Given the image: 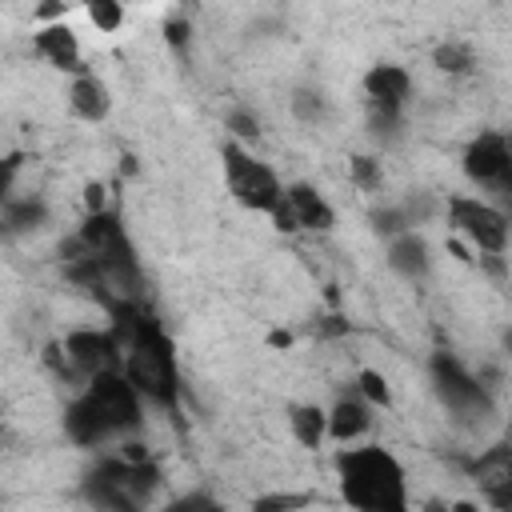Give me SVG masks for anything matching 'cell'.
<instances>
[{
  "mask_svg": "<svg viewBox=\"0 0 512 512\" xmlns=\"http://www.w3.org/2000/svg\"><path fill=\"white\" fill-rule=\"evenodd\" d=\"M104 312L112 316V332L120 340V376L140 392V400H152L156 408L168 412L176 428H184L180 420L184 384H180L172 336L140 300H108Z\"/></svg>",
  "mask_w": 512,
  "mask_h": 512,
  "instance_id": "cell-1",
  "label": "cell"
},
{
  "mask_svg": "<svg viewBox=\"0 0 512 512\" xmlns=\"http://www.w3.org/2000/svg\"><path fill=\"white\" fill-rule=\"evenodd\" d=\"M144 424L140 392L120 372H100L84 384V392L64 408V436L80 448H100L112 436L136 432Z\"/></svg>",
  "mask_w": 512,
  "mask_h": 512,
  "instance_id": "cell-2",
  "label": "cell"
},
{
  "mask_svg": "<svg viewBox=\"0 0 512 512\" xmlns=\"http://www.w3.org/2000/svg\"><path fill=\"white\" fill-rule=\"evenodd\" d=\"M340 496L356 512H408L404 468L388 448H344L336 452Z\"/></svg>",
  "mask_w": 512,
  "mask_h": 512,
  "instance_id": "cell-3",
  "label": "cell"
},
{
  "mask_svg": "<svg viewBox=\"0 0 512 512\" xmlns=\"http://www.w3.org/2000/svg\"><path fill=\"white\" fill-rule=\"evenodd\" d=\"M156 488H160V468L152 460L128 464L124 456H116V460H100L96 468L84 472L80 496L96 512H144Z\"/></svg>",
  "mask_w": 512,
  "mask_h": 512,
  "instance_id": "cell-4",
  "label": "cell"
},
{
  "mask_svg": "<svg viewBox=\"0 0 512 512\" xmlns=\"http://www.w3.org/2000/svg\"><path fill=\"white\" fill-rule=\"evenodd\" d=\"M428 368H432V388H436V396L444 400V408H448L460 424H484L488 416H496V400H492L488 384H484L480 376L464 372L456 356L436 352Z\"/></svg>",
  "mask_w": 512,
  "mask_h": 512,
  "instance_id": "cell-5",
  "label": "cell"
},
{
  "mask_svg": "<svg viewBox=\"0 0 512 512\" xmlns=\"http://www.w3.org/2000/svg\"><path fill=\"white\" fill-rule=\"evenodd\" d=\"M224 176H228V192L244 204V208H252V212H272L276 208V200L284 196V184H280V176L268 168V164H260L256 156H248L240 144H224Z\"/></svg>",
  "mask_w": 512,
  "mask_h": 512,
  "instance_id": "cell-6",
  "label": "cell"
},
{
  "mask_svg": "<svg viewBox=\"0 0 512 512\" xmlns=\"http://www.w3.org/2000/svg\"><path fill=\"white\" fill-rule=\"evenodd\" d=\"M448 224L460 236H468L484 256H504V248H508V216L484 200L452 196L448 200Z\"/></svg>",
  "mask_w": 512,
  "mask_h": 512,
  "instance_id": "cell-7",
  "label": "cell"
},
{
  "mask_svg": "<svg viewBox=\"0 0 512 512\" xmlns=\"http://www.w3.org/2000/svg\"><path fill=\"white\" fill-rule=\"evenodd\" d=\"M464 176L496 196H512V152L504 132H480L464 148Z\"/></svg>",
  "mask_w": 512,
  "mask_h": 512,
  "instance_id": "cell-8",
  "label": "cell"
},
{
  "mask_svg": "<svg viewBox=\"0 0 512 512\" xmlns=\"http://www.w3.org/2000/svg\"><path fill=\"white\" fill-rule=\"evenodd\" d=\"M64 360L72 364L76 376H100V372H120V340L116 332H96V328H80L68 332L64 340Z\"/></svg>",
  "mask_w": 512,
  "mask_h": 512,
  "instance_id": "cell-9",
  "label": "cell"
},
{
  "mask_svg": "<svg viewBox=\"0 0 512 512\" xmlns=\"http://www.w3.org/2000/svg\"><path fill=\"white\" fill-rule=\"evenodd\" d=\"M468 476L480 484L484 500L496 508V512H508L512 508V452L508 444H492L488 452H480L476 460L464 464Z\"/></svg>",
  "mask_w": 512,
  "mask_h": 512,
  "instance_id": "cell-10",
  "label": "cell"
},
{
  "mask_svg": "<svg viewBox=\"0 0 512 512\" xmlns=\"http://www.w3.org/2000/svg\"><path fill=\"white\" fill-rule=\"evenodd\" d=\"M284 200H288V208H292V216H296V224L300 228H312V232H328L332 224H336V212H332V204L312 188V184H304V180H296V184H288L284 188Z\"/></svg>",
  "mask_w": 512,
  "mask_h": 512,
  "instance_id": "cell-11",
  "label": "cell"
},
{
  "mask_svg": "<svg viewBox=\"0 0 512 512\" xmlns=\"http://www.w3.org/2000/svg\"><path fill=\"white\" fill-rule=\"evenodd\" d=\"M388 268L400 272V276L412 280V284L428 280V272H432V256H428L424 236H416V232H400V236H392V240H388Z\"/></svg>",
  "mask_w": 512,
  "mask_h": 512,
  "instance_id": "cell-12",
  "label": "cell"
},
{
  "mask_svg": "<svg viewBox=\"0 0 512 512\" xmlns=\"http://www.w3.org/2000/svg\"><path fill=\"white\" fill-rule=\"evenodd\" d=\"M32 48H36L48 64H56V68H64V72H80V76H84L80 44H76V36H72V28H68V24H48V28H40V32L32 36Z\"/></svg>",
  "mask_w": 512,
  "mask_h": 512,
  "instance_id": "cell-13",
  "label": "cell"
},
{
  "mask_svg": "<svg viewBox=\"0 0 512 512\" xmlns=\"http://www.w3.org/2000/svg\"><path fill=\"white\" fill-rule=\"evenodd\" d=\"M364 92L372 104H392V108H404L408 92H412V76L408 68L400 64H372L368 76H364Z\"/></svg>",
  "mask_w": 512,
  "mask_h": 512,
  "instance_id": "cell-14",
  "label": "cell"
},
{
  "mask_svg": "<svg viewBox=\"0 0 512 512\" xmlns=\"http://www.w3.org/2000/svg\"><path fill=\"white\" fill-rule=\"evenodd\" d=\"M68 104H72V112H76L80 120H88V124H96V120H104V116L112 112V96H108L104 80H96L92 72H84V76L72 80Z\"/></svg>",
  "mask_w": 512,
  "mask_h": 512,
  "instance_id": "cell-15",
  "label": "cell"
},
{
  "mask_svg": "<svg viewBox=\"0 0 512 512\" xmlns=\"http://www.w3.org/2000/svg\"><path fill=\"white\" fill-rule=\"evenodd\" d=\"M48 224V204L40 196H24V200H8L0 208V236H24Z\"/></svg>",
  "mask_w": 512,
  "mask_h": 512,
  "instance_id": "cell-16",
  "label": "cell"
},
{
  "mask_svg": "<svg viewBox=\"0 0 512 512\" xmlns=\"http://www.w3.org/2000/svg\"><path fill=\"white\" fill-rule=\"evenodd\" d=\"M368 424H372V416H368V404H364V400H340V404L328 412V436L340 440V444L364 436Z\"/></svg>",
  "mask_w": 512,
  "mask_h": 512,
  "instance_id": "cell-17",
  "label": "cell"
},
{
  "mask_svg": "<svg viewBox=\"0 0 512 512\" xmlns=\"http://www.w3.org/2000/svg\"><path fill=\"white\" fill-rule=\"evenodd\" d=\"M288 428L304 448H320V440L328 436V412H320L316 404H292L288 408Z\"/></svg>",
  "mask_w": 512,
  "mask_h": 512,
  "instance_id": "cell-18",
  "label": "cell"
},
{
  "mask_svg": "<svg viewBox=\"0 0 512 512\" xmlns=\"http://www.w3.org/2000/svg\"><path fill=\"white\" fill-rule=\"evenodd\" d=\"M432 64L440 68V72H468L476 60H472V48L468 44H456V40H448V44H436V52H432Z\"/></svg>",
  "mask_w": 512,
  "mask_h": 512,
  "instance_id": "cell-19",
  "label": "cell"
},
{
  "mask_svg": "<svg viewBox=\"0 0 512 512\" xmlns=\"http://www.w3.org/2000/svg\"><path fill=\"white\" fill-rule=\"evenodd\" d=\"M368 128H372L376 140H396V132H400V108H392V104H372V100H368Z\"/></svg>",
  "mask_w": 512,
  "mask_h": 512,
  "instance_id": "cell-20",
  "label": "cell"
},
{
  "mask_svg": "<svg viewBox=\"0 0 512 512\" xmlns=\"http://www.w3.org/2000/svg\"><path fill=\"white\" fill-rule=\"evenodd\" d=\"M324 112H328V104H324V96H320V92L300 88V92L292 96V116H296V120H304V124H320V120H324Z\"/></svg>",
  "mask_w": 512,
  "mask_h": 512,
  "instance_id": "cell-21",
  "label": "cell"
},
{
  "mask_svg": "<svg viewBox=\"0 0 512 512\" xmlns=\"http://www.w3.org/2000/svg\"><path fill=\"white\" fill-rule=\"evenodd\" d=\"M348 172H352V184H356L360 192H376V188H380V164H376L372 156H352Z\"/></svg>",
  "mask_w": 512,
  "mask_h": 512,
  "instance_id": "cell-22",
  "label": "cell"
},
{
  "mask_svg": "<svg viewBox=\"0 0 512 512\" xmlns=\"http://www.w3.org/2000/svg\"><path fill=\"white\" fill-rule=\"evenodd\" d=\"M88 20H92L100 32H116L120 20H124V8L112 4V0H96V4H88Z\"/></svg>",
  "mask_w": 512,
  "mask_h": 512,
  "instance_id": "cell-23",
  "label": "cell"
},
{
  "mask_svg": "<svg viewBox=\"0 0 512 512\" xmlns=\"http://www.w3.org/2000/svg\"><path fill=\"white\" fill-rule=\"evenodd\" d=\"M372 228H376L380 236H388V240L400 236V232H412L400 208H376V212H372Z\"/></svg>",
  "mask_w": 512,
  "mask_h": 512,
  "instance_id": "cell-24",
  "label": "cell"
},
{
  "mask_svg": "<svg viewBox=\"0 0 512 512\" xmlns=\"http://www.w3.org/2000/svg\"><path fill=\"white\" fill-rule=\"evenodd\" d=\"M312 496H284V492H268V496H256L252 500V512H292L300 504H308Z\"/></svg>",
  "mask_w": 512,
  "mask_h": 512,
  "instance_id": "cell-25",
  "label": "cell"
},
{
  "mask_svg": "<svg viewBox=\"0 0 512 512\" xmlns=\"http://www.w3.org/2000/svg\"><path fill=\"white\" fill-rule=\"evenodd\" d=\"M228 128H232L240 140H256V136H260V120H256L248 108H236V112H228Z\"/></svg>",
  "mask_w": 512,
  "mask_h": 512,
  "instance_id": "cell-26",
  "label": "cell"
},
{
  "mask_svg": "<svg viewBox=\"0 0 512 512\" xmlns=\"http://www.w3.org/2000/svg\"><path fill=\"white\" fill-rule=\"evenodd\" d=\"M360 392H364L372 404H388V400H392V396H388L384 376H380V372H372V368H364V372H360Z\"/></svg>",
  "mask_w": 512,
  "mask_h": 512,
  "instance_id": "cell-27",
  "label": "cell"
},
{
  "mask_svg": "<svg viewBox=\"0 0 512 512\" xmlns=\"http://www.w3.org/2000/svg\"><path fill=\"white\" fill-rule=\"evenodd\" d=\"M212 508H216V500H212L208 492H188V496L172 500V504L160 508V512H212Z\"/></svg>",
  "mask_w": 512,
  "mask_h": 512,
  "instance_id": "cell-28",
  "label": "cell"
},
{
  "mask_svg": "<svg viewBox=\"0 0 512 512\" xmlns=\"http://www.w3.org/2000/svg\"><path fill=\"white\" fill-rule=\"evenodd\" d=\"M20 160H24L20 152H16V156H4V160H0V208L8 204V192H12V180H16V172H20Z\"/></svg>",
  "mask_w": 512,
  "mask_h": 512,
  "instance_id": "cell-29",
  "label": "cell"
},
{
  "mask_svg": "<svg viewBox=\"0 0 512 512\" xmlns=\"http://www.w3.org/2000/svg\"><path fill=\"white\" fill-rule=\"evenodd\" d=\"M164 36H168V44H172L176 52H184V48H188L192 28H188V20H180V16H176V20H168V24H164Z\"/></svg>",
  "mask_w": 512,
  "mask_h": 512,
  "instance_id": "cell-30",
  "label": "cell"
},
{
  "mask_svg": "<svg viewBox=\"0 0 512 512\" xmlns=\"http://www.w3.org/2000/svg\"><path fill=\"white\" fill-rule=\"evenodd\" d=\"M268 216H272L276 232H300V224H296V216H292V208H288V200H284V196L276 200V208H272Z\"/></svg>",
  "mask_w": 512,
  "mask_h": 512,
  "instance_id": "cell-31",
  "label": "cell"
},
{
  "mask_svg": "<svg viewBox=\"0 0 512 512\" xmlns=\"http://www.w3.org/2000/svg\"><path fill=\"white\" fill-rule=\"evenodd\" d=\"M348 328H352V324H348L340 312H332V316H324V320L316 324V336H324V340H328V336H344Z\"/></svg>",
  "mask_w": 512,
  "mask_h": 512,
  "instance_id": "cell-32",
  "label": "cell"
},
{
  "mask_svg": "<svg viewBox=\"0 0 512 512\" xmlns=\"http://www.w3.org/2000/svg\"><path fill=\"white\" fill-rule=\"evenodd\" d=\"M84 204H88V216L92 212H104V188L100 184H88L84 188Z\"/></svg>",
  "mask_w": 512,
  "mask_h": 512,
  "instance_id": "cell-33",
  "label": "cell"
},
{
  "mask_svg": "<svg viewBox=\"0 0 512 512\" xmlns=\"http://www.w3.org/2000/svg\"><path fill=\"white\" fill-rule=\"evenodd\" d=\"M36 16H40V20H52V16H64V4H40V8H36Z\"/></svg>",
  "mask_w": 512,
  "mask_h": 512,
  "instance_id": "cell-34",
  "label": "cell"
},
{
  "mask_svg": "<svg viewBox=\"0 0 512 512\" xmlns=\"http://www.w3.org/2000/svg\"><path fill=\"white\" fill-rule=\"evenodd\" d=\"M268 344H276V348H284V344H292V336H288V332H272V336H268Z\"/></svg>",
  "mask_w": 512,
  "mask_h": 512,
  "instance_id": "cell-35",
  "label": "cell"
},
{
  "mask_svg": "<svg viewBox=\"0 0 512 512\" xmlns=\"http://www.w3.org/2000/svg\"><path fill=\"white\" fill-rule=\"evenodd\" d=\"M420 512H448V504H444V500H428Z\"/></svg>",
  "mask_w": 512,
  "mask_h": 512,
  "instance_id": "cell-36",
  "label": "cell"
},
{
  "mask_svg": "<svg viewBox=\"0 0 512 512\" xmlns=\"http://www.w3.org/2000/svg\"><path fill=\"white\" fill-rule=\"evenodd\" d=\"M120 172H124V176H132V172H136V160H132V156H124V164H120Z\"/></svg>",
  "mask_w": 512,
  "mask_h": 512,
  "instance_id": "cell-37",
  "label": "cell"
},
{
  "mask_svg": "<svg viewBox=\"0 0 512 512\" xmlns=\"http://www.w3.org/2000/svg\"><path fill=\"white\" fill-rule=\"evenodd\" d=\"M448 512H476V504H452Z\"/></svg>",
  "mask_w": 512,
  "mask_h": 512,
  "instance_id": "cell-38",
  "label": "cell"
},
{
  "mask_svg": "<svg viewBox=\"0 0 512 512\" xmlns=\"http://www.w3.org/2000/svg\"><path fill=\"white\" fill-rule=\"evenodd\" d=\"M212 512H224V508H220V504H216V508H212Z\"/></svg>",
  "mask_w": 512,
  "mask_h": 512,
  "instance_id": "cell-39",
  "label": "cell"
}]
</instances>
